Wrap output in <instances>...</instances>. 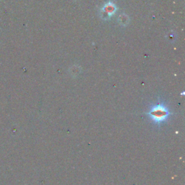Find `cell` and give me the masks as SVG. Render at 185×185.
Here are the masks:
<instances>
[{
  "instance_id": "cell-1",
  "label": "cell",
  "mask_w": 185,
  "mask_h": 185,
  "mask_svg": "<svg viewBox=\"0 0 185 185\" xmlns=\"http://www.w3.org/2000/svg\"><path fill=\"white\" fill-rule=\"evenodd\" d=\"M146 114L155 125L160 126L162 124L168 122L172 113L166 102L159 99L156 104H153L149 108Z\"/></svg>"
}]
</instances>
